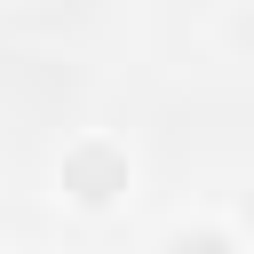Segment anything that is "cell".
I'll use <instances>...</instances> for the list:
<instances>
[{"label": "cell", "mask_w": 254, "mask_h": 254, "mask_svg": "<svg viewBox=\"0 0 254 254\" xmlns=\"http://www.w3.org/2000/svg\"><path fill=\"white\" fill-rule=\"evenodd\" d=\"M119 175H127V159H119L111 143H79V151L64 159V183H71L79 198H111V190H119Z\"/></svg>", "instance_id": "6da1fadb"}, {"label": "cell", "mask_w": 254, "mask_h": 254, "mask_svg": "<svg viewBox=\"0 0 254 254\" xmlns=\"http://www.w3.org/2000/svg\"><path fill=\"white\" fill-rule=\"evenodd\" d=\"M167 254H230V246H222V238H214V230H190V238H175V246H167Z\"/></svg>", "instance_id": "7a4b0ae2"}]
</instances>
